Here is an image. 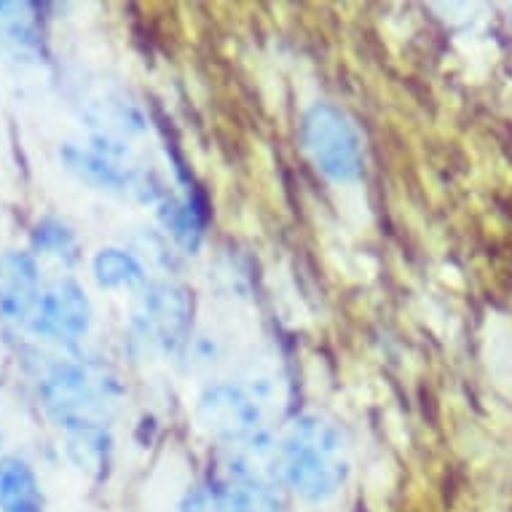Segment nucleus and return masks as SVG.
I'll return each instance as SVG.
<instances>
[{"mask_svg": "<svg viewBox=\"0 0 512 512\" xmlns=\"http://www.w3.org/2000/svg\"><path fill=\"white\" fill-rule=\"evenodd\" d=\"M344 435L330 421L303 416L279 448V475L306 502H328L346 480Z\"/></svg>", "mask_w": 512, "mask_h": 512, "instance_id": "obj_1", "label": "nucleus"}, {"mask_svg": "<svg viewBox=\"0 0 512 512\" xmlns=\"http://www.w3.org/2000/svg\"><path fill=\"white\" fill-rule=\"evenodd\" d=\"M43 408L62 427H84L100 424V419L113 403V378L94 373L92 368L65 362L49 370L41 384Z\"/></svg>", "mask_w": 512, "mask_h": 512, "instance_id": "obj_2", "label": "nucleus"}, {"mask_svg": "<svg viewBox=\"0 0 512 512\" xmlns=\"http://www.w3.org/2000/svg\"><path fill=\"white\" fill-rule=\"evenodd\" d=\"M303 148L314 167L330 180L349 183L362 172V140L357 126L333 105L319 102L303 118Z\"/></svg>", "mask_w": 512, "mask_h": 512, "instance_id": "obj_3", "label": "nucleus"}, {"mask_svg": "<svg viewBox=\"0 0 512 512\" xmlns=\"http://www.w3.org/2000/svg\"><path fill=\"white\" fill-rule=\"evenodd\" d=\"M89 301L86 293L73 279H57L46 290H41V301L35 309L30 328L38 336L54 341H78L89 328Z\"/></svg>", "mask_w": 512, "mask_h": 512, "instance_id": "obj_4", "label": "nucleus"}, {"mask_svg": "<svg viewBox=\"0 0 512 512\" xmlns=\"http://www.w3.org/2000/svg\"><path fill=\"white\" fill-rule=\"evenodd\" d=\"M199 419L212 435L223 437V440H242L250 443L252 437L258 435V421H261V411L244 389L220 387L207 389L199 400Z\"/></svg>", "mask_w": 512, "mask_h": 512, "instance_id": "obj_5", "label": "nucleus"}, {"mask_svg": "<svg viewBox=\"0 0 512 512\" xmlns=\"http://www.w3.org/2000/svg\"><path fill=\"white\" fill-rule=\"evenodd\" d=\"M41 301L38 269L27 252L0 255V319L11 325H30Z\"/></svg>", "mask_w": 512, "mask_h": 512, "instance_id": "obj_6", "label": "nucleus"}, {"mask_svg": "<svg viewBox=\"0 0 512 512\" xmlns=\"http://www.w3.org/2000/svg\"><path fill=\"white\" fill-rule=\"evenodd\" d=\"M140 325L145 336H151V341L164 349L180 344L185 336V325H188V298L183 290L167 285L153 287L151 293L145 295Z\"/></svg>", "mask_w": 512, "mask_h": 512, "instance_id": "obj_7", "label": "nucleus"}, {"mask_svg": "<svg viewBox=\"0 0 512 512\" xmlns=\"http://www.w3.org/2000/svg\"><path fill=\"white\" fill-rule=\"evenodd\" d=\"M0 510L43 512L41 483L25 459L11 456L6 462H0Z\"/></svg>", "mask_w": 512, "mask_h": 512, "instance_id": "obj_8", "label": "nucleus"}, {"mask_svg": "<svg viewBox=\"0 0 512 512\" xmlns=\"http://www.w3.org/2000/svg\"><path fill=\"white\" fill-rule=\"evenodd\" d=\"M94 277L102 287H132L143 282V269L129 252L102 250L94 258Z\"/></svg>", "mask_w": 512, "mask_h": 512, "instance_id": "obj_9", "label": "nucleus"}, {"mask_svg": "<svg viewBox=\"0 0 512 512\" xmlns=\"http://www.w3.org/2000/svg\"><path fill=\"white\" fill-rule=\"evenodd\" d=\"M70 454L81 470H100L105 464V432L100 424L70 427Z\"/></svg>", "mask_w": 512, "mask_h": 512, "instance_id": "obj_10", "label": "nucleus"}, {"mask_svg": "<svg viewBox=\"0 0 512 512\" xmlns=\"http://www.w3.org/2000/svg\"><path fill=\"white\" fill-rule=\"evenodd\" d=\"M35 250L46 255H57L62 261H76V236L70 234L68 226H62L59 220H43L38 223L33 234Z\"/></svg>", "mask_w": 512, "mask_h": 512, "instance_id": "obj_11", "label": "nucleus"}]
</instances>
